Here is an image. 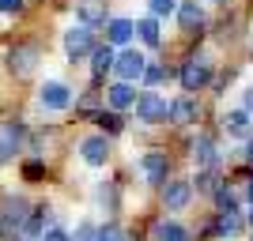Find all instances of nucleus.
<instances>
[{
  "mask_svg": "<svg viewBox=\"0 0 253 241\" xmlns=\"http://www.w3.org/2000/svg\"><path fill=\"white\" fill-rule=\"evenodd\" d=\"M136 113H140V121L155 125V121H167V117H170V105L163 102L155 91H144V95L136 98Z\"/></svg>",
  "mask_w": 253,
  "mask_h": 241,
  "instance_id": "obj_1",
  "label": "nucleus"
},
{
  "mask_svg": "<svg viewBox=\"0 0 253 241\" xmlns=\"http://www.w3.org/2000/svg\"><path fill=\"white\" fill-rule=\"evenodd\" d=\"M208 79H211V68H208V61H204V57L185 61V68H181V87H185V91H201Z\"/></svg>",
  "mask_w": 253,
  "mask_h": 241,
  "instance_id": "obj_2",
  "label": "nucleus"
},
{
  "mask_svg": "<svg viewBox=\"0 0 253 241\" xmlns=\"http://www.w3.org/2000/svg\"><path fill=\"white\" fill-rule=\"evenodd\" d=\"M64 53H68L72 61H80V57H87V53H95V45H91V27H72V31L64 34Z\"/></svg>",
  "mask_w": 253,
  "mask_h": 241,
  "instance_id": "obj_3",
  "label": "nucleus"
},
{
  "mask_svg": "<svg viewBox=\"0 0 253 241\" xmlns=\"http://www.w3.org/2000/svg\"><path fill=\"white\" fill-rule=\"evenodd\" d=\"M8 64L15 75H31L34 64H38V45H15V49L8 53Z\"/></svg>",
  "mask_w": 253,
  "mask_h": 241,
  "instance_id": "obj_4",
  "label": "nucleus"
},
{
  "mask_svg": "<svg viewBox=\"0 0 253 241\" xmlns=\"http://www.w3.org/2000/svg\"><path fill=\"white\" fill-rule=\"evenodd\" d=\"M114 68H117V75H121V83L144 79V72H148V64H144V57H140V53H121Z\"/></svg>",
  "mask_w": 253,
  "mask_h": 241,
  "instance_id": "obj_5",
  "label": "nucleus"
},
{
  "mask_svg": "<svg viewBox=\"0 0 253 241\" xmlns=\"http://www.w3.org/2000/svg\"><path fill=\"white\" fill-rule=\"evenodd\" d=\"M140 170H144V177H148L151 185H163V181H167L170 162H167V155H159V151H148V155L140 158Z\"/></svg>",
  "mask_w": 253,
  "mask_h": 241,
  "instance_id": "obj_6",
  "label": "nucleus"
},
{
  "mask_svg": "<svg viewBox=\"0 0 253 241\" xmlns=\"http://www.w3.org/2000/svg\"><path fill=\"white\" fill-rule=\"evenodd\" d=\"M80 155H84L87 166H102L106 158H110V143H106V136H87L84 143H80Z\"/></svg>",
  "mask_w": 253,
  "mask_h": 241,
  "instance_id": "obj_7",
  "label": "nucleus"
},
{
  "mask_svg": "<svg viewBox=\"0 0 253 241\" xmlns=\"http://www.w3.org/2000/svg\"><path fill=\"white\" fill-rule=\"evenodd\" d=\"M42 105H45V109H68V105H72L68 87H64V83H45L42 87Z\"/></svg>",
  "mask_w": 253,
  "mask_h": 241,
  "instance_id": "obj_8",
  "label": "nucleus"
},
{
  "mask_svg": "<svg viewBox=\"0 0 253 241\" xmlns=\"http://www.w3.org/2000/svg\"><path fill=\"white\" fill-rule=\"evenodd\" d=\"M189 200H193V185L189 181H167V207L170 211H181Z\"/></svg>",
  "mask_w": 253,
  "mask_h": 241,
  "instance_id": "obj_9",
  "label": "nucleus"
},
{
  "mask_svg": "<svg viewBox=\"0 0 253 241\" xmlns=\"http://www.w3.org/2000/svg\"><path fill=\"white\" fill-rule=\"evenodd\" d=\"M80 19H84V27L106 23V4L102 0H80Z\"/></svg>",
  "mask_w": 253,
  "mask_h": 241,
  "instance_id": "obj_10",
  "label": "nucleus"
},
{
  "mask_svg": "<svg viewBox=\"0 0 253 241\" xmlns=\"http://www.w3.org/2000/svg\"><path fill=\"white\" fill-rule=\"evenodd\" d=\"M132 31H136V27H132L128 19H110V23H106V38H110V45H125L128 38H132Z\"/></svg>",
  "mask_w": 253,
  "mask_h": 241,
  "instance_id": "obj_11",
  "label": "nucleus"
},
{
  "mask_svg": "<svg viewBox=\"0 0 253 241\" xmlns=\"http://www.w3.org/2000/svg\"><path fill=\"white\" fill-rule=\"evenodd\" d=\"M178 19H181V31H197V27L204 23V11L197 8V0H185V4L178 8Z\"/></svg>",
  "mask_w": 253,
  "mask_h": 241,
  "instance_id": "obj_12",
  "label": "nucleus"
},
{
  "mask_svg": "<svg viewBox=\"0 0 253 241\" xmlns=\"http://www.w3.org/2000/svg\"><path fill=\"white\" fill-rule=\"evenodd\" d=\"M15 147H19V128L4 125L0 128V162H8V158L15 155Z\"/></svg>",
  "mask_w": 253,
  "mask_h": 241,
  "instance_id": "obj_13",
  "label": "nucleus"
},
{
  "mask_svg": "<svg viewBox=\"0 0 253 241\" xmlns=\"http://www.w3.org/2000/svg\"><path fill=\"white\" fill-rule=\"evenodd\" d=\"M170 117H174L178 125H189V121H197V102H193V98H178V102L170 105Z\"/></svg>",
  "mask_w": 253,
  "mask_h": 241,
  "instance_id": "obj_14",
  "label": "nucleus"
},
{
  "mask_svg": "<svg viewBox=\"0 0 253 241\" xmlns=\"http://www.w3.org/2000/svg\"><path fill=\"white\" fill-rule=\"evenodd\" d=\"M136 102V91H132V83H117V87H110V105L114 109H125V105H132Z\"/></svg>",
  "mask_w": 253,
  "mask_h": 241,
  "instance_id": "obj_15",
  "label": "nucleus"
},
{
  "mask_svg": "<svg viewBox=\"0 0 253 241\" xmlns=\"http://www.w3.org/2000/svg\"><path fill=\"white\" fill-rule=\"evenodd\" d=\"M117 64V57H114V49L110 45H102V49H95V61H91V72L95 75H106L110 68Z\"/></svg>",
  "mask_w": 253,
  "mask_h": 241,
  "instance_id": "obj_16",
  "label": "nucleus"
},
{
  "mask_svg": "<svg viewBox=\"0 0 253 241\" xmlns=\"http://www.w3.org/2000/svg\"><path fill=\"white\" fill-rule=\"evenodd\" d=\"M193 158H197L201 166H211V162H215V143H211L208 136H201L197 143H193Z\"/></svg>",
  "mask_w": 253,
  "mask_h": 241,
  "instance_id": "obj_17",
  "label": "nucleus"
},
{
  "mask_svg": "<svg viewBox=\"0 0 253 241\" xmlns=\"http://www.w3.org/2000/svg\"><path fill=\"white\" fill-rule=\"evenodd\" d=\"M227 128H231L234 136H250V113L238 109V113H227Z\"/></svg>",
  "mask_w": 253,
  "mask_h": 241,
  "instance_id": "obj_18",
  "label": "nucleus"
},
{
  "mask_svg": "<svg viewBox=\"0 0 253 241\" xmlns=\"http://www.w3.org/2000/svg\"><path fill=\"white\" fill-rule=\"evenodd\" d=\"M159 241H189V234H185V226H178V222H163V226H159Z\"/></svg>",
  "mask_w": 253,
  "mask_h": 241,
  "instance_id": "obj_19",
  "label": "nucleus"
},
{
  "mask_svg": "<svg viewBox=\"0 0 253 241\" xmlns=\"http://www.w3.org/2000/svg\"><path fill=\"white\" fill-rule=\"evenodd\" d=\"M136 31H140V38H144L148 45H159V23L155 19H140Z\"/></svg>",
  "mask_w": 253,
  "mask_h": 241,
  "instance_id": "obj_20",
  "label": "nucleus"
},
{
  "mask_svg": "<svg viewBox=\"0 0 253 241\" xmlns=\"http://www.w3.org/2000/svg\"><path fill=\"white\" fill-rule=\"evenodd\" d=\"M219 230H223V234H234V230H242V219H238L234 211H223V215H219Z\"/></svg>",
  "mask_w": 253,
  "mask_h": 241,
  "instance_id": "obj_21",
  "label": "nucleus"
},
{
  "mask_svg": "<svg viewBox=\"0 0 253 241\" xmlns=\"http://www.w3.org/2000/svg\"><path fill=\"white\" fill-rule=\"evenodd\" d=\"M215 200H219V211H238V200H234L231 189H219V192H215Z\"/></svg>",
  "mask_w": 253,
  "mask_h": 241,
  "instance_id": "obj_22",
  "label": "nucleus"
},
{
  "mask_svg": "<svg viewBox=\"0 0 253 241\" xmlns=\"http://www.w3.org/2000/svg\"><path fill=\"white\" fill-rule=\"evenodd\" d=\"M95 121L106 128V132H121V117H117V113H98Z\"/></svg>",
  "mask_w": 253,
  "mask_h": 241,
  "instance_id": "obj_23",
  "label": "nucleus"
},
{
  "mask_svg": "<svg viewBox=\"0 0 253 241\" xmlns=\"http://www.w3.org/2000/svg\"><path fill=\"white\" fill-rule=\"evenodd\" d=\"M98 241H128V234L117 230V226H102V230H98Z\"/></svg>",
  "mask_w": 253,
  "mask_h": 241,
  "instance_id": "obj_24",
  "label": "nucleus"
},
{
  "mask_svg": "<svg viewBox=\"0 0 253 241\" xmlns=\"http://www.w3.org/2000/svg\"><path fill=\"white\" fill-rule=\"evenodd\" d=\"M148 4H151L155 15H170V11H174V0H148Z\"/></svg>",
  "mask_w": 253,
  "mask_h": 241,
  "instance_id": "obj_25",
  "label": "nucleus"
},
{
  "mask_svg": "<svg viewBox=\"0 0 253 241\" xmlns=\"http://www.w3.org/2000/svg\"><path fill=\"white\" fill-rule=\"evenodd\" d=\"M23 177H27V181H38V177H42V162H27V166H23Z\"/></svg>",
  "mask_w": 253,
  "mask_h": 241,
  "instance_id": "obj_26",
  "label": "nucleus"
},
{
  "mask_svg": "<svg viewBox=\"0 0 253 241\" xmlns=\"http://www.w3.org/2000/svg\"><path fill=\"white\" fill-rule=\"evenodd\" d=\"M76 241H98V230H95V226H80Z\"/></svg>",
  "mask_w": 253,
  "mask_h": 241,
  "instance_id": "obj_27",
  "label": "nucleus"
},
{
  "mask_svg": "<svg viewBox=\"0 0 253 241\" xmlns=\"http://www.w3.org/2000/svg\"><path fill=\"white\" fill-rule=\"evenodd\" d=\"M0 11H8V15L11 11H23V0H0Z\"/></svg>",
  "mask_w": 253,
  "mask_h": 241,
  "instance_id": "obj_28",
  "label": "nucleus"
},
{
  "mask_svg": "<svg viewBox=\"0 0 253 241\" xmlns=\"http://www.w3.org/2000/svg\"><path fill=\"white\" fill-rule=\"evenodd\" d=\"M144 79H148V83H159V79H163V68H159V64H151L148 72H144Z\"/></svg>",
  "mask_w": 253,
  "mask_h": 241,
  "instance_id": "obj_29",
  "label": "nucleus"
},
{
  "mask_svg": "<svg viewBox=\"0 0 253 241\" xmlns=\"http://www.w3.org/2000/svg\"><path fill=\"white\" fill-rule=\"evenodd\" d=\"M42 241H72L64 230H49V234H42Z\"/></svg>",
  "mask_w": 253,
  "mask_h": 241,
  "instance_id": "obj_30",
  "label": "nucleus"
},
{
  "mask_svg": "<svg viewBox=\"0 0 253 241\" xmlns=\"http://www.w3.org/2000/svg\"><path fill=\"white\" fill-rule=\"evenodd\" d=\"M246 113H253V87L246 91Z\"/></svg>",
  "mask_w": 253,
  "mask_h": 241,
  "instance_id": "obj_31",
  "label": "nucleus"
},
{
  "mask_svg": "<svg viewBox=\"0 0 253 241\" xmlns=\"http://www.w3.org/2000/svg\"><path fill=\"white\" fill-rule=\"evenodd\" d=\"M246 155H250V162H253V139H250V151H246Z\"/></svg>",
  "mask_w": 253,
  "mask_h": 241,
  "instance_id": "obj_32",
  "label": "nucleus"
},
{
  "mask_svg": "<svg viewBox=\"0 0 253 241\" xmlns=\"http://www.w3.org/2000/svg\"><path fill=\"white\" fill-rule=\"evenodd\" d=\"M246 192H250V200H253V181H250V189H246Z\"/></svg>",
  "mask_w": 253,
  "mask_h": 241,
  "instance_id": "obj_33",
  "label": "nucleus"
},
{
  "mask_svg": "<svg viewBox=\"0 0 253 241\" xmlns=\"http://www.w3.org/2000/svg\"><path fill=\"white\" fill-rule=\"evenodd\" d=\"M211 4H227V0H211Z\"/></svg>",
  "mask_w": 253,
  "mask_h": 241,
  "instance_id": "obj_34",
  "label": "nucleus"
},
{
  "mask_svg": "<svg viewBox=\"0 0 253 241\" xmlns=\"http://www.w3.org/2000/svg\"><path fill=\"white\" fill-rule=\"evenodd\" d=\"M250 222H253V211H250Z\"/></svg>",
  "mask_w": 253,
  "mask_h": 241,
  "instance_id": "obj_35",
  "label": "nucleus"
}]
</instances>
